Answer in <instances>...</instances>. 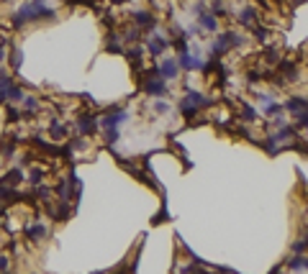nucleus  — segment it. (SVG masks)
Masks as SVG:
<instances>
[{
    "label": "nucleus",
    "instance_id": "nucleus-7",
    "mask_svg": "<svg viewBox=\"0 0 308 274\" xmlns=\"http://www.w3.org/2000/svg\"><path fill=\"white\" fill-rule=\"evenodd\" d=\"M131 23H134L136 28H141V31H154L160 21H157V16H154L151 11L139 8V11H134V13H131Z\"/></svg>",
    "mask_w": 308,
    "mask_h": 274
},
{
    "label": "nucleus",
    "instance_id": "nucleus-15",
    "mask_svg": "<svg viewBox=\"0 0 308 274\" xmlns=\"http://www.w3.org/2000/svg\"><path fill=\"white\" fill-rule=\"evenodd\" d=\"M0 182H3V185H11V187L21 185V182H23V169H21V167H13V169H8V172H6V177L0 179Z\"/></svg>",
    "mask_w": 308,
    "mask_h": 274
},
{
    "label": "nucleus",
    "instance_id": "nucleus-23",
    "mask_svg": "<svg viewBox=\"0 0 308 274\" xmlns=\"http://www.w3.org/2000/svg\"><path fill=\"white\" fill-rule=\"evenodd\" d=\"M280 113H283V105H280V103H275V100L264 105V115H280Z\"/></svg>",
    "mask_w": 308,
    "mask_h": 274
},
{
    "label": "nucleus",
    "instance_id": "nucleus-17",
    "mask_svg": "<svg viewBox=\"0 0 308 274\" xmlns=\"http://www.w3.org/2000/svg\"><path fill=\"white\" fill-rule=\"evenodd\" d=\"M49 131H52V136H54V141H62L64 139V133H67V128L57 121V118H52V123H49Z\"/></svg>",
    "mask_w": 308,
    "mask_h": 274
},
{
    "label": "nucleus",
    "instance_id": "nucleus-29",
    "mask_svg": "<svg viewBox=\"0 0 308 274\" xmlns=\"http://www.w3.org/2000/svg\"><path fill=\"white\" fill-rule=\"evenodd\" d=\"M110 3H115V6H121V3H126V0H110Z\"/></svg>",
    "mask_w": 308,
    "mask_h": 274
},
{
    "label": "nucleus",
    "instance_id": "nucleus-4",
    "mask_svg": "<svg viewBox=\"0 0 308 274\" xmlns=\"http://www.w3.org/2000/svg\"><path fill=\"white\" fill-rule=\"evenodd\" d=\"M285 110L293 113L295 128H308V98H303V95L288 98V100H285Z\"/></svg>",
    "mask_w": 308,
    "mask_h": 274
},
{
    "label": "nucleus",
    "instance_id": "nucleus-22",
    "mask_svg": "<svg viewBox=\"0 0 308 274\" xmlns=\"http://www.w3.org/2000/svg\"><path fill=\"white\" fill-rule=\"evenodd\" d=\"M42 177H44V169H38V167H33L28 172V182L31 185H42Z\"/></svg>",
    "mask_w": 308,
    "mask_h": 274
},
{
    "label": "nucleus",
    "instance_id": "nucleus-12",
    "mask_svg": "<svg viewBox=\"0 0 308 274\" xmlns=\"http://www.w3.org/2000/svg\"><path fill=\"white\" fill-rule=\"evenodd\" d=\"M196 18H198V26H201L203 31H208V33H216V31L221 28V18H218L216 13H211L208 8H206V11H201Z\"/></svg>",
    "mask_w": 308,
    "mask_h": 274
},
{
    "label": "nucleus",
    "instance_id": "nucleus-6",
    "mask_svg": "<svg viewBox=\"0 0 308 274\" xmlns=\"http://www.w3.org/2000/svg\"><path fill=\"white\" fill-rule=\"evenodd\" d=\"M144 93L149 95V98H165L167 93H170V87H167V80H162L160 74H146L144 77Z\"/></svg>",
    "mask_w": 308,
    "mask_h": 274
},
{
    "label": "nucleus",
    "instance_id": "nucleus-2",
    "mask_svg": "<svg viewBox=\"0 0 308 274\" xmlns=\"http://www.w3.org/2000/svg\"><path fill=\"white\" fill-rule=\"evenodd\" d=\"M244 41H247V38H244L239 31H223V33H218L213 41H211L208 54H211V59H221V57L228 54L231 49H239Z\"/></svg>",
    "mask_w": 308,
    "mask_h": 274
},
{
    "label": "nucleus",
    "instance_id": "nucleus-16",
    "mask_svg": "<svg viewBox=\"0 0 308 274\" xmlns=\"http://www.w3.org/2000/svg\"><path fill=\"white\" fill-rule=\"evenodd\" d=\"M239 118L242 121H247V123H254L257 121V108H252V105H242V113H239Z\"/></svg>",
    "mask_w": 308,
    "mask_h": 274
},
{
    "label": "nucleus",
    "instance_id": "nucleus-3",
    "mask_svg": "<svg viewBox=\"0 0 308 274\" xmlns=\"http://www.w3.org/2000/svg\"><path fill=\"white\" fill-rule=\"evenodd\" d=\"M213 105H216L213 98H206L203 93H192V90H187V93L180 98V113L185 115V118H196L198 110L213 108Z\"/></svg>",
    "mask_w": 308,
    "mask_h": 274
},
{
    "label": "nucleus",
    "instance_id": "nucleus-1",
    "mask_svg": "<svg viewBox=\"0 0 308 274\" xmlns=\"http://www.w3.org/2000/svg\"><path fill=\"white\" fill-rule=\"evenodd\" d=\"M57 11L47 0H23V3L11 13V26L23 28L26 23H38V21H54Z\"/></svg>",
    "mask_w": 308,
    "mask_h": 274
},
{
    "label": "nucleus",
    "instance_id": "nucleus-28",
    "mask_svg": "<svg viewBox=\"0 0 308 274\" xmlns=\"http://www.w3.org/2000/svg\"><path fill=\"white\" fill-rule=\"evenodd\" d=\"M300 269L308 271V256H303V254H300Z\"/></svg>",
    "mask_w": 308,
    "mask_h": 274
},
{
    "label": "nucleus",
    "instance_id": "nucleus-19",
    "mask_svg": "<svg viewBox=\"0 0 308 274\" xmlns=\"http://www.w3.org/2000/svg\"><path fill=\"white\" fill-rule=\"evenodd\" d=\"M23 108H26V113H36L38 110V98H33V95H23Z\"/></svg>",
    "mask_w": 308,
    "mask_h": 274
},
{
    "label": "nucleus",
    "instance_id": "nucleus-11",
    "mask_svg": "<svg viewBox=\"0 0 308 274\" xmlns=\"http://www.w3.org/2000/svg\"><path fill=\"white\" fill-rule=\"evenodd\" d=\"M180 64H177V59L175 57H165L162 59V64H160V77L162 80H167V82H172V80H177L180 77Z\"/></svg>",
    "mask_w": 308,
    "mask_h": 274
},
{
    "label": "nucleus",
    "instance_id": "nucleus-14",
    "mask_svg": "<svg viewBox=\"0 0 308 274\" xmlns=\"http://www.w3.org/2000/svg\"><path fill=\"white\" fill-rule=\"evenodd\" d=\"M47 233H49V231H47L44 223H28V225H26V236H28L33 244L44 241V239H47Z\"/></svg>",
    "mask_w": 308,
    "mask_h": 274
},
{
    "label": "nucleus",
    "instance_id": "nucleus-18",
    "mask_svg": "<svg viewBox=\"0 0 308 274\" xmlns=\"http://www.w3.org/2000/svg\"><path fill=\"white\" fill-rule=\"evenodd\" d=\"M23 95H26V93H23V87H18V85L13 82V85H11V90H8V100H11V103H21V100H23Z\"/></svg>",
    "mask_w": 308,
    "mask_h": 274
},
{
    "label": "nucleus",
    "instance_id": "nucleus-9",
    "mask_svg": "<svg viewBox=\"0 0 308 274\" xmlns=\"http://www.w3.org/2000/svg\"><path fill=\"white\" fill-rule=\"evenodd\" d=\"M74 126H77V131H80V136H95L98 128H100L95 115H90V113H83L80 118H74Z\"/></svg>",
    "mask_w": 308,
    "mask_h": 274
},
{
    "label": "nucleus",
    "instance_id": "nucleus-10",
    "mask_svg": "<svg viewBox=\"0 0 308 274\" xmlns=\"http://www.w3.org/2000/svg\"><path fill=\"white\" fill-rule=\"evenodd\" d=\"M177 64H180V69H182V72H196V69L201 72L206 62H203V59H201L198 54H190V52H180V54H177Z\"/></svg>",
    "mask_w": 308,
    "mask_h": 274
},
{
    "label": "nucleus",
    "instance_id": "nucleus-8",
    "mask_svg": "<svg viewBox=\"0 0 308 274\" xmlns=\"http://www.w3.org/2000/svg\"><path fill=\"white\" fill-rule=\"evenodd\" d=\"M167 47H170V38L167 36H162V33H149V38H146V54L149 57H162L165 52H167Z\"/></svg>",
    "mask_w": 308,
    "mask_h": 274
},
{
    "label": "nucleus",
    "instance_id": "nucleus-13",
    "mask_svg": "<svg viewBox=\"0 0 308 274\" xmlns=\"http://www.w3.org/2000/svg\"><path fill=\"white\" fill-rule=\"evenodd\" d=\"M234 18H237V23H242V26H249V28H252L254 23H259V11H257L254 6H244V8L234 16Z\"/></svg>",
    "mask_w": 308,
    "mask_h": 274
},
{
    "label": "nucleus",
    "instance_id": "nucleus-25",
    "mask_svg": "<svg viewBox=\"0 0 308 274\" xmlns=\"http://www.w3.org/2000/svg\"><path fill=\"white\" fill-rule=\"evenodd\" d=\"M33 159H36V156H33V154H21V156H18V167L23 169V167H28V164H33Z\"/></svg>",
    "mask_w": 308,
    "mask_h": 274
},
{
    "label": "nucleus",
    "instance_id": "nucleus-5",
    "mask_svg": "<svg viewBox=\"0 0 308 274\" xmlns=\"http://www.w3.org/2000/svg\"><path fill=\"white\" fill-rule=\"evenodd\" d=\"M126 121H129V110L126 108H110L108 113H103L98 118L100 128H121Z\"/></svg>",
    "mask_w": 308,
    "mask_h": 274
},
{
    "label": "nucleus",
    "instance_id": "nucleus-24",
    "mask_svg": "<svg viewBox=\"0 0 308 274\" xmlns=\"http://www.w3.org/2000/svg\"><path fill=\"white\" fill-rule=\"evenodd\" d=\"M6 113H8V121H11V123H18V121H21V110H18V108L8 105V110H6Z\"/></svg>",
    "mask_w": 308,
    "mask_h": 274
},
{
    "label": "nucleus",
    "instance_id": "nucleus-26",
    "mask_svg": "<svg viewBox=\"0 0 308 274\" xmlns=\"http://www.w3.org/2000/svg\"><path fill=\"white\" fill-rule=\"evenodd\" d=\"M11 62H13V69H18V67H21V62H23V54H21L18 49H13V57H11Z\"/></svg>",
    "mask_w": 308,
    "mask_h": 274
},
{
    "label": "nucleus",
    "instance_id": "nucleus-27",
    "mask_svg": "<svg viewBox=\"0 0 308 274\" xmlns=\"http://www.w3.org/2000/svg\"><path fill=\"white\" fill-rule=\"evenodd\" d=\"M11 269V259L6 254H0V271H8Z\"/></svg>",
    "mask_w": 308,
    "mask_h": 274
},
{
    "label": "nucleus",
    "instance_id": "nucleus-20",
    "mask_svg": "<svg viewBox=\"0 0 308 274\" xmlns=\"http://www.w3.org/2000/svg\"><path fill=\"white\" fill-rule=\"evenodd\" d=\"M103 139H105V144H115L121 139V131L119 128H103Z\"/></svg>",
    "mask_w": 308,
    "mask_h": 274
},
{
    "label": "nucleus",
    "instance_id": "nucleus-21",
    "mask_svg": "<svg viewBox=\"0 0 308 274\" xmlns=\"http://www.w3.org/2000/svg\"><path fill=\"white\" fill-rule=\"evenodd\" d=\"M151 110H154V113H160V115H167L172 108H170V103H165V100H154Z\"/></svg>",
    "mask_w": 308,
    "mask_h": 274
}]
</instances>
